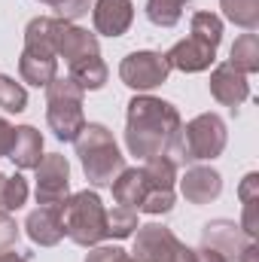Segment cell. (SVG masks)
Listing matches in <instances>:
<instances>
[{"instance_id": "6da1fadb", "label": "cell", "mask_w": 259, "mask_h": 262, "mask_svg": "<svg viewBox=\"0 0 259 262\" xmlns=\"http://www.w3.org/2000/svg\"><path fill=\"white\" fill-rule=\"evenodd\" d=\"M183 119L180 110L171 101L137 95L128 101L125 113V146L137 159H156V156H177Z\"/></svg>"}, {"instance_id": "7a4b0ae2", "label": "cell", "mask_w": 259, "mask_h": 262, "mask_svg": "<svg viewBox=\"0 0 259 262\" xmlns=\"http://www.w3.org/2000/svg\"><path fill=\"white\" fill-rule=\"evenodd\" d=\"M73 143H76L82 174L92 186H110L125 171V156L119 152L110 128H104L98 122H85Z\"/></svg>"}, {"instance_id": "3957f363", "label": "cell", "mask_w": 259, "mask_h": 262, "mask_svg": "<svg viewBox=\"0 0 259 262\" xmlns=\"http://www.w3.org/2000/svg\"><path fill=\"white\" fill-rule=\"evenodd\" d=\"M18 73L28 85H49L58 76V55L52 40V15H37L25 28V49L18 58Z\"/></svg>"}, {"instance_id": "277c9868", "label": "cell", "mask_w": 259, "mask_h": 262, "mask_svg": "<svg viewBox=\"0 0 259 262\" xmlns=\"http://www.w3.org/2000/svg\"><path fill=\"white\" fill-rule=\"evenodd\" d=\"M61 223L64 235L79 247H98L107 238V210L98 192H76L61 201Z\"/></svg>"}, {"instance_id": "5b68a950", "label": "cell", "mask_w": 259, "mask_h": 262, "mask_svg": "<svg viewBox=\"0 0 259 262\" xmlns=\"http://www.w3.org/2000/svg\"><path fill=\"white\" fill-rule=\"evenodd\" d=\"M82 89L70 76H55L46 85V122L52 134L64 143H73L85 125L82 116Z\"/></svg>"}, {"instance_id": "8992f818", "label": "cell", "mask_w": 259, "mask_h": 262, "mask_svg": "<svg viewBox=\"0 0 259 262\" xmlns=\"http://www.w3.org/2000/svg\"><path fill=\"white\" fill-rule=\"evenodd\" d=\"M226 140H229L226 122L217 113H201V116H195L192 122L183 125L174 162L177 165H195V162L217 159L226 149Z\"/></svg>"}, {"instance_id": "52a82bcc", "label": "cell", "mask_w": 259, "mask_h": 262, "mask_svg": "<svg viewBox=\"0 0 259 262\" xmlns=\"http://www.w3.org/2000/svg\"><path fill=\"white\" fill-rule=\"evenodd\" d=\"M131 256L137 262H195V250L186 247L168 226L149 223L137 226Z\"/></svg>"}, {"instance_id": "ba28073f", "label": "cell", "mask_w": 259, "mask_h": 262, "mask_svg": "<svg viewBox=\"0 0 259 262\" xmlns=\"http://www.w3.org/2000/svg\"><path fill=\"white\" fill-rule=\"evenodd\" d=\"M168 76H171V64H168L165 52H153V49L131 52L119 64V79L134 92H149V89L168 82Z\"/></svg>"}, {"instance_id": "9c48e42d", "label": "cell", "mask_w": 259, "mask_h": 262, "mask_svg": "<svg viewBox=\"0 0 259 262\" xmlns=\"http://www.w3.org/2000/svg\"><path fill=\"white\" fill-rule=\"evenodd\" d=\"M201 247L217 250L226 262H244V256L256 247V241L247 238L241 226H235L232 220H210L201 229Z\"/></svg>"}, {"instance_id": "30bf717a", "label": "cell", "mask_w": 259, "mask_h": 262, "mask_svg": "<svg viewBox=\"0 0 259 262\" xmlns=\"http://www.w3.org/2000/svg\"><path fill=\"white\" fill-rule=\"evenodd\" d=\"M37 171V204H61L70 192V165L61 152L40 159Z\"/></svg>"}, {"instance_id": "8fae6325", "label": "cell", "mask_w": 259, "mask_h": 262, "mask_svg": "<svg viewBox=\"0 0 259 262\" xmlns=\"http://www.w3.org/2000/svg\"><path fill=\"white\" fill-rule=\"evenodd\" d=\"M52 40H55V55L64 58L67 64L79 61V58H89V55H101V46H98V37L89 34L85 28L64 21V18H55L52 15Z\"/></svg>"}, {"instance_id": "7c38bea8", "label": "cell", "mask_w": 259, "mask_h": 262, "mask_svg": "<svg viewBox=\"0 0 259 262\" xmlns=\"http://www.w3.org/2000/svg\"><path fill=\"white\" fill-rule=\"evenodd\" d=\"M25 232L37 247H55L64 238V223H61V204H40L37 210L28 213Z\"/></svg>"}, {"instance_id": "4fadbf2b", "label": "cell", "mask_w": 259, "mask_h": 262, "mask_svg": "<svg viewBox=\"0 0 259 262\" xmlns=\"http://www.w3.org/2000/svg\"><path fill=\"white\" fill-rule=\"evenodd\" d=\"M210 95L223 107L235 110V107H241L250 98V82H247L244 73H238L235 67L226 61V64H217L213 73H210Z\"/></svg>"}, {"instance_id": "5bb4252c", "label": "cell", "mask_w": 259, "mask_h": 262, "mask_svg": "<svg viewBox=\"0 0 259 262\" xmlns=\"http://www.w3.org/2000/svg\"><path fill=\"white\" fill-rule=\"evenodd\" d=\"M180 192L189 204H210L223 192V177H220V171H213L207 165H192V168H186V174L180 180Z\"/></svg>"}, {"instance_id": "9a60e30c", "label": "cell", "mask_w": 259, "mask_h": 262, "mask_svg": "<svg viewBox=\"0 0 259 262\" xmlns=\"http://www.w3.org/2000/svg\"><path fill=\"white\" fill-rule=\"evenodd\" d=\"M165 58H168L171 70L201 73V70H207V67L213 64L217 49H213V46H207V43H201V40H195V37H186V40L174 43V46L165 52Z\"/></svg>"}, {"instance_id": "2e32d148", "label": "cell", "mask_w": 259, "mask_h": 262, "mask_svg": "<svg viewBox=\"0 0 259 262\" xmlns=\"http://www.w3.org/2000/svg\"><path fill=\"white\" fill-rule=\"evenodd\" d=\"M95 31L104 37H122L134 21V3L131 0H95L92 9Z\"/></svg>"}, {"instance_id": "e0dca14e", "label": "cell", "mask_w": 259, "mask_h": 262, "mask_svg": "<svg viewBox=\"0 0 259 262\" xmlns=\"http://www.w3.org/2000/svg\"><path fill=\"white\" fill-rule=\"evenodd\" d=\"M9 159L18 171L37 168L43 159V134L34 125H18L12 134V146H9Z\"/></svg>"}, {"instance_id": "ac0fdd59", "label": "cell", "mask_w": 259, "mask_h": 262, "mask_svg": "<svg viewBox=\"0 0 259 262\" xmlns=\"http://www.w3.org/2000/svg\"><path fill=\"white\" fill-rule=\"evenodd\" d=\"M113 198L119 207H128V210H140V201L146 195V177H143V168H125L113 183Z\"/></svg>"}, {"instance_id": "d6986e66", "label": "cell", "mask_w": 259, "mask_h": 262, "mask_svg": "<svg viewBox=\"0 0 259 262\" xmlns=\"http://www.w3.org/2000/svg\"><path fill=\"white\" fill-rule=\"evenodd\" d=\"M67 76L82 89V92H98L107 85V64L101 61V55H89V58H79L73 64H67Z\"/></svg>"}, {"instance_id": "ffe728a7", "label": "cell", "mask_w": 259, "mask_h": 262, "mask_svg": "<svg viewBox=\"0 0 259 262\" xmlns=\"http://www.w3.org/2000/svg\"><path fill=\"white\" fill-rule=\"evenodd\" d=\"M229 64L235 67L238 73L250 76L259 70V37L256 34H241L235 43H232V52H229Z\"/></svg>"}, {"instance_id": "44dd1931", "label": "cell", "mask_w": 259, "mask_h": 262, "mask_svg": "<svg viewBox=\"0 0 259 262\" xmlns=\"http://www.w3.org/2000/svg\"><path fill=\"white\" fill-rule=\"evenodd\" d=\"M220 9L232 25L250 34L259 28V0H220Z\"/></svg>"}, {"instance_id": "7402d4cb", "label": "cell", "mask_w": 259, "mask_h": 262, "mask_svg": "<svg viewBox=\"0 0 259 262\" xmlns=\"http://www.w3.org/2000/svg\"><path fill=\"white\" fill-rule=\"evenodd\" d=\"M189 0H146V18L156 28H174Z\"/></svg>"}, {"instance_id": "603a6c76", "label": "cell", "mask_w": 259, "mask_h": 262, "mask_svg": "<svg viewBox=\"0 0 259 262\" xmlns=\"http://www.w3.org/2000/svg\"><path fill=\"white\" fill-rule=\"evenodd\" d=\"M192 37L217 49L220 40H223V21H220V15H213V12H195L192 15Z\"/></svg>"}, {"instance_id": "cb8c5ba5", "label": "cell", "mask_w": 259, "mask_h": 262, "mask_svg": "<svg viewBox=\"0 0 259 262\" xmlns=\"http://www.w3.org/2000/svg\"><path fill=\"white\" fill-rule=\"evenodd\" d=\"M137 232V210L128 207H113L107 210V238H131Z\"/></svg>"}, {"instance_id": "d4e9b609", "label": "cell", "mask_w": 259, "mask_h": 262, "mask_svg": "<svg viewBox=\"0 0 259 262\" xmlns=\"http://www.w3.org/2000/svg\"><path fill=\"white\" fill-rule=\"evenodd\" d=\"M0 107L6 113H25L28 107V92L12 76H0Z\"/></svg>"}, {"instance_id": "484cf974", "label": "cell", "mask_w": 259, "mask_h": 262, "mask_svg": "<svg viewBox=\"0 0 259 262\" xmlns=\"http://www.w3.org/2000/svg\"><path fill=\"white\" fill-rule=\"evenodd\" d=\"M28 201V180L21 174H12L3 180V195H0V210H18Z\"/></svg>"}, {"instance_id": "4316f807", "label": "cell", "mask_w": 259, "mask_h": 262, "mask_svg": "<svg viewBox=\"0 0 259 262\" xmlns=\"http://www.w3.org/2000/svg\"><path fill=\"white\" fill-rule=\"evenodd\" d=\"M40 3H49L55 9V18H64V21H76L82 15H89L92 3L95 0H40Z\"/></svg>"}, {"instance_id": "83f0119b", "label": "cell", "mask_w": 259, "mask_h": 262, "mask_svg": "<svg viewBox=\"0 0 259 262\" xmlns=\"http://www.w3.org/2000/svg\"><path fill=\"white\" fill-rule=\"evenodd\" d=\"M15 241H18V226H15V220H12L6 210H0V253L9 250V247H15Z\"/></svg>"}, {"instance_id": "f1b7e54d", "label": "cell", "mask_w": 259, "mask_h": 262, "mask_svg": "<svg viewBox=\"0 0 259 262\" xmlns=\"http://www.w3.org/2000/svg\"><path fill=\"white\" fill-rule=\"evenodd\" d=\"M122 253V247H95L92 253H85V262H116Z\"/></svg>"}, {"instance_id": "f546056e", "label": "cell", "mask_w": 259, "mask_h": 262, "mask_svg": "<svg viewBox=\"0 0 259 262\" xmlns=\"http://www.w3.org/2000/svg\"><path fill=\"white\" fill-rule=\"evenodd\" d=\"M12 134H15V128H12L6 119H0V156H9V146H12Z\"/></svg>"}, {"instance_id": "4dcf8cb0", "label": "cell", "mask_w": 259, "mask_h": 262, "mask_svg": "<svg viewBox=\"0 0 259 262\" xmlns=\"http://www.w3.org/2000/svg\"><path fill=\"white\" fill-rule=\"evenodd\" d=\"M195 262H226L217 250H210V247H198L195 250Z\"/></svg>"}, {"instance_id": "1f68e13d", "label": "cell", "mask_w": 259, "mask_h": 262, "mask_svg": "<svg viewBox=\"0 0 259 262\" xmlns=\"http://www.w3.org/2000/svg\"><path fill=\"white\" fill-rule=\"evenodd\" d=\"M0 262H28L21 253H12V250H3L0 253Z\"/></svg>"}, {"instance_id": "d6a6232c", "label": "cell", "mask_w": 259, "mask_h": 262, "mask_svg": "<svg viewBox=\"0 0 259 262\" xmlns=\"http://www.w3.org/2000/svg\"><path fill=\"white\" fill-rule=\"evenodd\" d=\"M116 262H137V259H134L131 253H122V256H119V259H116Z\"/></svg>"}]
</instances>
